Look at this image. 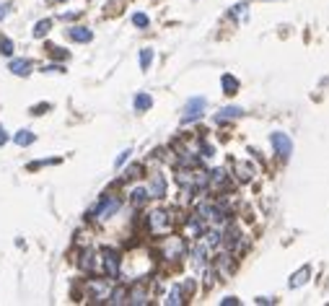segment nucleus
<instances>
[{
    "instance_id": "1",
    "label": "nucleus",
    "mask_w": 329,
    "mask_h": 306,
    "mask_svg": "<svg viewBox=\"0 0 329 306\" xmlns=\"http://www.w3.org/2000/svg\"><path fill=\"white\" fill-rule=\"evenodd\" d=\"M111 293V280L109 278H88L83 283V299L91 304H107Z\"/></svg>"
},
{
    "instance_id": "2",
    "label": "nucleus",
    "mask_w": 329,
    "mask_h": 306,
    "mask_svg": "<svg viewBox=\"0 0 329 306\" xmlns=\"http://www.w3.org/2000/svg\"><path fill=\"white\" fill-rule=\"evenodd\" d=\"M119 208H122V200H119V195H111V192H104V195L99 197V202H96V205L91 208L88 218H94V221H107V218H111V215H117V213H119Z\"/></svg>"
},
{
    "instance_id": "3",
    "label": "nucleus",
    "mask_w": 329,
    "mask_h": 306,
    "mask_svg": "<svg viewBox=\"0 0 329 306\" xmlns=\"http://www.w3.org/2000/svg\"><path fill=\"white\" fill-rule=\"evenodd\" d=\"M99 265H101V273H104L109 280H117L119 273H122V254L114 246H104L99 252Z\"/></svg>"
},
{
    "instance_id": "4",
    "label": "nucleus",
    "mask_w": 329,
    "mask_h": 306,
    "mask_svg": "<svg viewBox=\"0 0 329 306\" xmlns=\"http://www.w3.org/2000/svg\"><path fill=\"white\" fill-rule=\"evenodd\" d=\"M145 226H148L151 234H158V236L168 234L171 226H174V215H171V210H164V208L151 210L148 215H145Z\"/></svg>"
},
{
    "instance_id": "5",
    "label": "nucleus",
    "mask_w": 329,
    "mask_h": 306,
    "mask_svg": "<svg viewBox=\"0 0 329 306\" xmlns=\"http://www.w3.org/2000/svg\"><path fill=\"white\" fill-rule=\"evenodd\" d=\"M158 252H161L164 259H168V262H176V259L184 257L187 252V244L179 239V236H168V239H164L161 244H158Z\"/></svg>"
},
{
    "instance_id": "6",
    "label": "nucleus",
    "mask_w": 329,
    "mask_h": 306,
    "mask_svg": "<svg viewBox=\"0 0 329 306\" xmlns=\"http://www.w3.org/2000/svg\"><path fill=\"white\" fill-rule=\"evenodd\" d=\"M205 107H208V99H205V96H192L187 104H184V115H181V122L189 124V122L200 120L202 115H205Z\"/></svg>"
},
{
    "instance_id": "7",
    "label": "nucleus",
    "mask_w": 329,
    "mask_h": 306,
    "mask_svg": "<svg viewBox=\"0 0 329 306\" xmlns=\"http://www.w3.org/2000/svg\"><path fill=\"white\" fill-rule=\"evenodd\" d=\"M270 140H272V148H275V153L282 158V161H288L290 153H293V143L285 132H272L270 135Z\"/></svg>"
},
{
    "instance_id": "8",
    "label": "nucleus",
    "mask_w": 329,
    "mask_h": 306,
    "mask_svg": "<svg viewBox=\"0 0 329 306\" xmlns=\"http://www.w3.org/2000/svg\"><path fill=\"white\" fill-rule=\"evenodd\" d=\"M78 267L83 270V273H96L99 270V254L94 252V249H83L81 252V257H78Z\"/></svg>"
},
{
    "instance_id": "9",
    "label": "nucleus",
    "mask_w": 329,
    "mask_h": 306,
    "mask_svg": "<svg viewBox=\"0 0 329 306\" xmlns=\"http://www.w3.org/2000/svg\"><path fill=\"white\" fill-rule=\"evenodd\" d=\"M148 195L151 197H156V200H161V197H166V179H164V174H153L151 177V184H148Z\"/></svg>"
},
{
    "instance_id": "10",
    "label": "nucleus",
    "mask_w": 329,
    "mask_h": 306,
    "mask_svg": "<svg viewBox=\"0 0 329 306\" xmlns=\"http://www.w3.org/2000/svg\"><path fill=\"white\" fill-rule=\"evenodd\" d=\"M31 60H26V58H16V60H10V65H8V70L13 73V75H18V78H26L29 73H31Z\"/></svg>"
},
{
    "instance_id": "11",
    "label": "nucleus",
    "mask_w": 329,
    "mask_h": 306,
    "mask_svg": "<svg viewBox=\"0 0 329 306\" xmlns=\"http://www.w3.org/2000/svg\"><path fill=\"white\" fill-rule=\"evenodd\" d=\"M67 37H70L73 42H78V44H88L91 39H94V31L86 29V26H70L67 29Z\"/></svg>"
},
{
    "instance_id": "12",
    "label": "nucleus",
    "mask_w": 329,
    "mask_h": 306,
    "mask_svg": "<svg viewBox=\"0 0 329 306\" xmlns=\"http://www.w3.org/2000/svg\"><path fill=\"white\" fill-rule=\"evenodd\" d=\"M151 301V293L145 291L143 286H138V288H132V291H127V304H132V306H143V304H148Z\"/></svg>"
},
{
    "instance_id": "13",
    "label": "nucleus",
    "mask_w": 329,
    "mask_h": 306,
    "mask_svg": "<svg viewBox=\"0 0 329 306\" xmlns=\"http://www.w3.org/2000/svg\"><path fill=\"white\" fill-rule=\"evenodd\" d=\"M208 252H210V249H208V242H205V244H197L195 249H192V257H195V267H197V270H205V267H208Z\"/></svg>"
},
{
    "instance_id": "14",
    "label": "nucleus",
    "mask_w": 329,
    "mask_h": 306,
    "mask_svg": "<svg viewBox=\"0 0 329 306\" xmlns=\"http://www.w3.org/2000/svg\"><path fill=\"white\" fill-rule=\"evenodd\" d=\"M148 200H151L148 187H132V189H130V202H132L135 208H143Z\"/></svg>"
},
{
    "instance_id": "15",
    "label": "nucleus",
    "mask_w": 329,
    "mask_h": 306,
    "mask_svg": "<svg viewBox=\"0 0 329 306\" xmlns=\"http://www.w3.org/2000/svg\"><path fill=\"white\" fill-rule=\"evenodd\" d=\"M244 115V109L241 107H223L218 115H215V122H225V120H236V117H241Z\"/></svg>"
},
{
    "instance_id": "16",
    "label": "nucleus",
    "mask_w": 329,
    "mask_h": 306,
    "mask_svg": "<svg viewBox=\"0 0 329 306\" xmlns=\"http://www.w3.org/2000/svg\"><path fill=\"white\" fill-rule=\"evenodd\" d=\"M132 107H135V112H148V109L153 107V99H151V94L140 91L138 96L132 99Z\"/></svg>"
},
{
    "instance_id": "17",
    "label": "nucleus",
    "mask_w": 329,
    "mask_h": 306,
    "mask_svg": "<svg viewBox=\"0 0 329 306\" xmlns=\"http://www.w3.org/2000/svg\"><path fill=\"white\" fill-rule=\"evenodd\" d=\"M127 291H130V288H124V286L111 288V293H109L107 304H111V306H117V304H127Z\"/></svg>"
},
{
    "instance_id": "18",
    "label": "nucleus",
    "mask_w": 329,
    "mask_h": 306,
    "mask_svg": "<svg viewBox=\"0 0 329 306\" xmlns=\"http://www.w3.org/2000/svg\"><path fill=\"white\" fill-rule=\"evenodd\" d=\"M50 29H52V18H42V21H37V24H34V39H44L50 34Z\"/></svg>"
},
{
    "instance_id": "19",
    "label": "nucleus",
    "mask_w": 329,
    "mask_h": 306,
    "mask_svg": "<svg viewBox=\"0 0 329 306\" xmlns=\"http://www.w3.org/2000/svg\"><path fill=\"white\" fill-rule=\"evenodd\" d=\"M220 86H223V94H228V96H233L236 91H239V81H236V78L231 75V73H225L223 78H220Z\"/></svg>"
},
{
    "instance_id": "20",
    "label": "nucleus",
    "mask_w": 329,
    "mask_h": 306,
    "mask_svg": "<svg viewBox=\"0 0 329 306\" xmlns=\"http://www.w3.org/2000/svg\"><path fill=\"white\" fill-rule=\"evenodd\" d=\"M34 140H37V135H34L31 130H18V132L13 135V143H16V145H21V148H26V145H31Z\"/></svg>"
},
{
    "instance_id": "21",
    "label": "nucleus",
    "mask_w": 329,
    "mask_h": 306,
    "mask_svg": "<svg viewBox=\"0 0 329 306\" xmlns=\"http://www.w3.org/2000/svg\"><path fill=\"white\" fill-rule=\"evenodd\" d=\"M210 184L213 187H228V174H225V169H215V172H210Z\"/></svg>"
},
{
    "instance_id": "22",
    "label": "nucleus",
    "mask_w": 329,
    "mask_h": 306,
    "mask_svg": "<svg viewBox=\"0 0 329 306\" xmlns=\"http://www.w3.org/2000/svg\"><path fill=\"white\" fill-rule=\"evenodd\" d=\"M166 304H168V306L184 304V291H181L179 286H176V288H171V291H168V299H166Z\"/></svg>"
},
{
    "instance_id": "23",
    "label": "nucleus",
    "mask_w": 329,
    "mask_h": 306,
    "mask_svg": "<svg viewBox=\"0 0 329 306\" xmlns=\"http://www.w3.org/2000/svg\"><path fill=\"white\" fill-rule=\"evenodd\" d=\"M13 39L10 37H0V55H3V58H10V55H13Z\"/></svg>"
},
{
    "instance_id": "24",
    "label": "nucleus",
    "mask_w": 329,
    "mask_h": 306,
    "mask_svg": "<svg viewBox=\"0 0 329 306\" xmlns=\"http://www.w3.org/2000/svg\"><path fill=\"white\" fill-rule=\"evenodd\" d=\"M309 280V267H303V270H298L296 275L290 278V288H298V286H303V283Z\"/></svg>"
},
{
    "instance_id": "25",
    "label": "nucleus",
    "mask_w": 329,
    "mask_h": 306,
    "mask_svg": "<svg viewBox=\"0 0 329 306\" xmlns=\"http://www.w3.org/2000/svg\"><path fill=\"white\" fill-rule=\"evenodd\" d=\"M47 52H50V58H55V60H67V58H70V52L62 50V47H55V44H47Z\"/></svg>"
},
{
    "instance_id": "26",
    "label": "nucleus",
    "mask_w": 329,
    "mask_h": 306,
    "mask_svg": "<svg viewBox=\"0 0 329 306\" xmlns=\"http://www.w3.org/2000/svg\"><path fill=\"white\" fill-rule=\"evenodd\" d=\"M151 62H153V50H151V47L140 50V70H148Z\"/></svg>"
},
{
    "instance_id": "27",
    "label": "nucleus",
    "mask_w": 329,
    "mask_h": 306,
    "mask_svg": "<svg viewBox=\"0 0 329 306\" xmlns=\"http://www.w3.org/2000/svg\"><path fill=\"white\" fill-rule=\"evenodd\" d=\"M52 164H60V158H42V161H31L29 169L34 172V169H42V166H52Z\"/></svg>"
},
{
    "instance_id": "28",
    "label": "nucleus",
    "mask_w": 329,
    "mask_h": 306,
    "mask_svg": "<svg viewBox=\"0 0 329 306\" xmlns=\"http://www.w3.org/2000/svg\"><path fill=\"white\" fill-rule=\"evenodd\" d=\"M143 174V166L140 164H132V166H127V172H124V179H138Z\"/></svg>"
},
{
    "instance_id": "29",
    "label": "nucleus",
    "mask_w": 329,
    "mask_h": 306,
    "mask_svg": "<svg viewBox=\"0 0 329 306\" xmlns=\"http://www.w3.org/2000/svg\"><path fill=\"white\" fill-rule=\"evenodd\" d=\"M42 73H65V65L62 62H50L42 67Z\"/></svg>"
},
{
    "instance_id": "30",
    "label": "nucleus",
    "mask_w": 329,
    "mask_h": 306,
    "mask_svg": "<svg viewBox=\"0 0 329 306\" xmlns=\"http://www.w3.org/2000/svg\"><path fill=\"white\" fill-rule=\"evenodd\" d=\"M132 24L138 26V29H145V26H148V16H145V13H135L132 16Z\"/></svg>"
},
{
    "instance_id": "31",
    "label": "nucleus",
    "mask_w": 329,
    "mask_h": 306,
    "mask_svg": "<svg viewBox=\"0 0 329 306\" xmlns=\"http://www.w3.org/2000/svg\"><path fill=\"white\" fill-rule=\"evenodd\" d=\"M130 156H132V151H130V148H127V151H122V153L117 156V161H114V166H117V169H119V166H124V161H127V158H130Z\"/></svg>"
},
{
    "instance_id": "32",
    "label": "nucleus",
    "mask_w": 329,
    "mask_h": 306,
    "mask_svg": "<svg viewBox=\"0 0 329 306\" xmlns=\"http://www.w3.org/2000/svg\"><path fill=\"white\" fill-rule=\"evenodd\" d=\"M244 13H246V3H239V5H233V8H231V16H236V18L244 16Z\"/></svg>"
},
{
    "instance_id": "33",
    "label": "nucleus",
    "mask_w": 329,
    "mask_h": 306,
    "mask_svg": "<svg viewBox=\"0 0 329 306\" xmlns=\"http://www.w3.org/2000/svg\"><path fill=\"white\" fill-rule=\"evenodd\" d=\"M44 112H50V104H37V107H31V115H44Z\"/></svg>"
},
{
    "instance_id": "34",
    "label": "nucleus",
    "mask_w": 329,
    "mask_h": 306,
    "mask_svg": "<svg viewBox=\"0 0 329 306\" xmlns=\"http://www.w3.org/2000/svg\"><path fill=\"white\" fill-rule=\"evenodd\" d=\"M8 13H10V5L8 3H0V21H5Z\"/></svg>"
},
{
    "instance_id": "35",
    "label": "nucleus",
    "mask_w": 329,
    "mask_h": 306,
    "mask_svg": "<svg viewBox=\"0 0 329 306\" xmlns=\"http://www.w3.org/2000/svg\"><path fill=\"white\" fill-rule=\"evenodd\" d=\"M5 143H8V130L0 124V145H5Z\"/></svg>"
},
{
    "instance_id": "36",
    "label": "nucleus",
    "mask_w": 329,
    "mask_h": 306,
    "mask_svg": "<svg viewBox=\"0 0 329 306\" xmlns=\"http://www.w3.org/2000/svg\"><path fill=\"white\" fill-rule=\"evenodd\" d=\"M220 304H223V306H239V299H233V296H228V299H223Z\"/></svg>"
},
{
    "instance_id": "37",
    "label": "nucleus",
    "mask_w": 329,
    "mask_h": 306,
    "mask_svg": "<svg viewBox=\"0 0 329 306\" xmlns=\"http://www.w3.org/2000/svg\"><path fill=\"white\" fill-rule=\"evenodd\" d=\"M52 3H67V0H52Z\"/></svg>"
}]
</instances>
